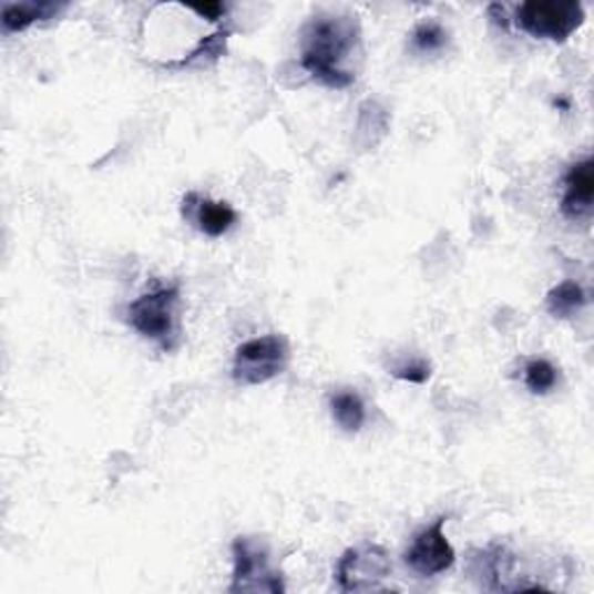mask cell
I'll return each mask as SVG.
<instances>
[{"instance_id":"6da1fadb","label":"cell","mask_w":594,"mask_h":594,"mask_svg":"<svg viewBox=\"0 0 594 594\" xmlns=\"http://www.w3.org/2000/svg\"><path fill=\"white\" fill-rule=\"evenodd\" d=\"M360 49V23L356 17L318 14L303 31V68L328 89H349L356 74L344 63Z\"/></svg>"},{"instance_id":"7a4b0ae2","label":"cell","mask_w":594,"mask_h":594,"mask_svg":"<svg viewBox=\"0 0 594 594\" xmlns=\"http://www.w3.org/2000/svg\"><path fill=\"white\" fill-rule=\"evenodd\" d=\"M180 286H156L129 305V324L144 339L156 341L163 351H175L180 346Z\"/></svg>"},{"instance_id":"3957f363","label":"cell","mask_w":594,"mask_h":594,"mask_svg":"<svg viewBox=\"0 0 594 594\" xmlns=\"http://www.w3.org/2000/svg\"><path fill=\"white\" fill-rule=\"evenodd\" d=\"M513 21L536 40L566 42L583 27L585 10L576 0H530L515 8Z\"/></svg>"},{"instance_id":"277c9868","label":"cell","mask_w":594,"mask_h":594,"mask_svg":"<svg viewBox=\"0 0 594 594\" xmlns=\"http://www.w3.org/2000/svg\"><path fill=\"white\" fill-rule=\"evenodd\" d=\"M231 594H284V576L272 569L267 543L256 536H237L233 541V581L228 585Z\"/></svg>"},{"instance_id":"5b68a950","label":"cell","mask_w":594,"mask_h":594,"mask_svg":"<svg viewBox=\"0 0 594 594\" xmlns=\"http://www.w3.org/2000/svg\"><path fill=\"white\" fill-rule=\"evenodd\" d=\"M290 362V346L284 335H265L237 346L233 358V381L239 386H263L284 375Z\"/></svg>"},{"instance_id":"8992f818","label":"cell","mask_w":594,"mask_h":594,"mask_svg":"<svg viewBox=\"0 0 594 594\" xmlns=\"http://www.w3.org/2000/svg\"><path fill=\"white\" fill-rule=\"evenodd\" d=\"M392 572L388 553L381 546L349 549L337 562V583L341 592H377Z\"/></svg>"},{"instance_id":"52a82bcc","label":"cell","mask_w":594,"mask_h":594,"mask_svg":"<svg viewBox=\"0 0 594 594\" xmlns=\"http://www.w3.org/2000/svg\"><path fill=\"white\" fill-rule=\"evenodd\" d=\"M445 520H449V515H441L437 518L434 525L420 530L413 536L411 546L404 551V564L413 574L430 578V576L449 572V569L455 564V549L443 534Z\"/></svg>"},{"instance_id":"ba28073f","label":"cell","mask_w":594,"mask_h":594,"mask_svg":"<svg viewBox=\"0 0 594 594\" xmlns=\"http://www.w3.org/2000/svg\"><path fill=\"white\" fill-rule=\"evenodd\" d=\"M182 216L203 235L214 239L226 235L237 223V212L228 203L212 201L195 191L186 193L182 201Z\"/></svg>"},{"instance_id":"9c48e42d","label":"cell","mask_w":594,"mask_h":594,"mask_svg":"<svg viewBox=\"0 0 594 594\" xmlns=\"http://www.w3.org/2000/svg\"><path fill=\"white\" fill-rule=\"evenodd\" d=\"M594 201V161L587 156L569 167L564 175V195L560 212L569 221H583L592 214Z\"/></svg>"},{"instance_id":"30bf717a","label":"cell","mask_w":594,"mask_h":594,"mask_svg":"<svg viewBox=\"0 0 594 594\" xmlns=\"http://www.w3.org/2000/svg\"><path fill=\"white\" fill-rule=\"evenodd\" d=\"M68 10V3H12L3 8V31L6 33H21L33 23L57 19L61 12Z\"/></svg>"},{"instance_id":"8fae6325","label":"cell","mask_w":594,"mask_h":594,"mask_svg":"<svg viewBox=\"0 0 594 594\" xmlns=\"http://www.w3.org/2000/svg\"><path fill=\"white\" fill-rule=\"evenodd\" d=\"M585 305H587V293L583 290L581 284L572 279L557 284L546 295V309L553 318H562V320L574 318L576 314L585 309Z\"/></svg>"},{"instance_id":"7c38bea8","label":"cell","mask_w":594,"mask_h":594,"mask_svg":"<svg viewBox=\"0 0 594 594\" xmlns=\"http://www.w3.org/2000/svg\"><path fill=\"white\" fill-rule=\"evenodd\" d=\"M330 413L344 432H358L365 426V404L354 390H337L330 395Z\"/></svg>"},{"instance_id":"4fadbf2b","label":"cell","mask_w":594,"mask_h":594,"mask_svg":"<svg viewBox=\"0 0 594 594\" xmlns=\"http://www.w3.org/2000/svg\"><path fill=\"white\" fill-rule=\"evenodd\" d=\"M231 29L226 31H216L214 35H207L203 38L201 42H197V47L193 49V52L177 61V63H165V68H193V65H209V63H216L223 54H226V44H228V38H231Z\"/></svg>"},{"instance_id":"5bb4252c","label":"cell","mask_w":594,"mask_h":594,"mask_svg":"<svg viewBox=\"0 0 594 594\" xmlns=\"http://www.w3.org/2000/svg\"><path fill=\"white\" fill-rule=\"evenodd\" d=\"M411 49L416 54H439L451 42V33L439 21H420L409 35Z\"/></svg>"},{"instance_id":"9a60e30c","label":"cell","mask_w":594,"mask_h":594,"mask_svg":"<svg viewBox=\"0 0 594 594\" xmlns=\"http://www.w3.org/2000/svg\"><path fill=\"white\" fill-rule=\"evenodd\" d=\"M523 381L532 395H549L557 386V369L549 360L534 358L525 365Z\"/></svg>"},{"instance_id":"2e32d148","label":"cell","mask_w":594,"mask_h":594,"mask_svg":"<svg viewBox=\"0 0 594 594\" xmlns=\"http://www.w3.org/2000/svg\"><path fill=\"white\" fill-rule=\"evenodd\" d=\"M392 377L400 381H409V383H428L432 377V365L423 358H416L411 362L392 367Z\"/></svg>"},{"instance_id":"e0dca14e","label":"cell","mask_w":594,"mask_h":594,"mask_svg":"<svg viewBox=\"0 0 594 594\" xmlns=\"http://www.w3.org/2000/svg\"><path fill=\"white\" fill-rule=\"evenodd\" d=\"M191 12H195V14H201V17H205L207 21H212V23H216V21H221L223 17H226V12H228V6H223V3H203V6H186Z\"/></svg>"},{"instance_id":"ac0fdd59","label":"cell","mask_w":594,"mask_h":594,"mask_svg":"<svg viewBox=\"0 0 594 594\" xmlns=\"http://www.w3.org/2000/svg\"><path fill=\"white\" fill-rule=\"evenodd\" d=\"M488 14H490V19H492L494 23H498V27L509 29V14H506V10H504L502 6H498V3L490 6V8H488Z\"/></svg>"}]
</instances>
